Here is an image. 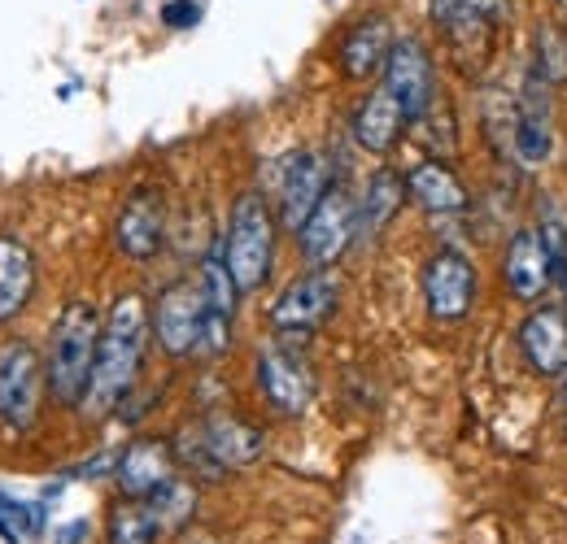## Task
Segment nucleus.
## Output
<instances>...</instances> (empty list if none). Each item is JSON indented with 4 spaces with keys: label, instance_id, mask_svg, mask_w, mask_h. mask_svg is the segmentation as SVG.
I'll list each match as a JSON object with an SVG mask.
<instances>
[{
    "label": "nucleus",
    "instance_id": "1",
    "mask_svg": "<svg viewBox=\"0 0 567 544\" xmlns=\"http://www.w3.org/2000/svg\"><path fill=\"white\" fill-rule=\"evenodd\" d=\"M144 348H148V310L136 292L118 296L114 310H110V323L101 332V353H96V370H92V384H87V397H83V409L92 418L110 414L118 406L136 375H141Z\"/></svg>",
    "mask_w": 567,
    "mask_h": 544
},
{
    "label": "nucleus",
    "instance_id": "2",
    "mask_svg": "<svg viewBox=\"0 0 567 544\" xmlns=\"http://www.w3.org/2000/svg\"><path fill=\"white\" fill-rule=\"evenodd\" d=\"M101 314L87 301H71L53 327V348H49V388L62 406H83L96 353H101Z\"/></svg>",
    "mask_w": 567,
    "mask_h": 544
},
{
    "label": "nucleus",
    "instance_id": "3",
    "mask_svg": "<svg viewBox=\"0 0 567 544\" xmlns=\"http://www.w3.org/2000/svg\"><path fill=\"white\" fill-rule=\"evenodd\" d=\"M227 271L236 279L240 292H254L267 283L271 274V258H276V218L262 197L245 192L231 205V222H227Z\"/></svg>",
    "mask_w": 567,
    "mask_h": 544
},
{
    "label": "nucleus",
    "instance_id": "4",
    "mask_svg": "<svg viewBox=\"0 0 567 544\" xmlns=\"http://www.w3.org/2000/svg\"><path fill=\"white\" fill-rule=\"evenodd\" d=\"M44 362L35 353V344L9 341L0 344V418L13 431L35 427L40 401H44Z\"/></svg>",
    "mask_w": 567,
    "mask_h": 544
},
{
    "label": "nucleus",
    "instance_id": "5",
    "mask_svg": "<svg viewBox=\"0 0 567 544\" xmlns=\"http://www.w3.org/2000/svg\"><path fill=\"white\" fill-rule=\"evenodd\" d=\"M354 236H358V201L350 197L346 184H332V188L323 192L319 209L310 213V222L297 231L301 253H306L310 266H332V262L350 249Z\"/></svg>",
    "mask_w": 567,
    "mask_h": 544
},
{
    "label": "nucleus",
    "instance_id": "6",
    "mask_svg": "<svg viewBox=\"0 0 567 544\" xmlns=\"http://www.w3.org/2000/svg\"><path fill=\"white\" fill-rule=\"evenodd\" d=\"M206 327V292L197 283H171L153 305V336L171 357H188L202 348Z\"/></svg>",
    "mask_w": 567,
    "mask_h": 544
},
{
    "label": "nucleus",
    "instance_id": "7",
    "mask_svg": "<svg viewBox=\"0 0 567 544\" xmlns=\"http://www.w3.org/2000/svg\"><path fill=\"white\" fill-rule=\"evenodd\" d=\"M337 296H341V283H337L332 271L301 274V279H292L284 287V296L271 310V323H276V332L310 336L319 323H328V314L337 310Z\"/></svg>",
    "mask_w": 567,
    "mask_h": 544
},
{
    "label": "nucleus",
    "instance_id": "8",
    "mask_svg": "<svg viewBox=\"0 0 567 544\" xmlns=\"http://www.w3.org/2000/svg\"><path fill=\"white\" fill-rule=\"evenodd\" d=\"M258 384L267 393V401L280 409V414H301L315 397V379H310V366L306 357L292 348V336H276V344L262 348L258 357Z\"/></svg>",
    "mask_w": 567,
    "mask_h": 544
},
{
    "label": "nucleus",
    "instance_id": "9",
    "mask_svg": "<svg viewBox=\"0 0 567 544\" xmlns=\"http://www.w3.org/2000/svg\"><path fill=\"white\" fill-rule=\"evenodd\" d=\"M384 92L402 105V114L415 123L424 118L436 101V83H432V57L420 40H398L389 62H384Z\"/></svg>",
    "mask_w": 567,
    "mask_h": 544
},
{
    "label": "nucleus",
    "instance_id": "10",
    "mask_svg": "<svg viewBox=\"0 0 567 544\" xmlns=\"http://www.w3.org/2000/svg\"><path fill=\"white\" fill-rule=\"evenodd\" d=\"M424 296L427 310L436 318H445V323L463 318L472 310V301H476V271H472V262L463 253H454V249H441L424 271Z\"/></svg>",
    "mask_w": 567,
    "mask_h": 544
},
{
    "label": "nucleus",
    "instance_id": "11",
    "mask_svg": "<svg viewBox=\"0 0 567 544\" xmlns=\"http://www.w3.org/2000/svg\"><path fill=\"white\" fill-rule=\"evenodd\" d=\"M114 240L136 262H148L162 249V240H166V205H162L157 188H136L127 197L123 213H118V227H114Z\"/></svg>",
    "mask_w": 567,
    "mask_h": 544
},
{
    "label": "nucleus",
    "instance_id": "12",
    "mask_svg": "<svg viewBox=\"0 0 567 544\" xmlns=\"http://www.w3.org/2000/svg\"><path fill=\"white\" fill-rule=\"evenodd\" d=\"M328 166L319 153H292L284 166V188H280V218L288 231H301L310 222V213L319 209L323 192H328Z\"/></svg>",
    "mask_w": 567,
    "mask_h": 544
},
{
    "label": "nucleus",
    "instance_id": "13",
    "mask_svg": "<svg viewBox=\"0 0 567 544\" xmlns=\"http://www.w3.org/2000/svg\"><path fill=\"white\" fill-rule=\"evenodd\" d=\"M546 79L528 74L524 96L515 105V157L524 166H542L555 153V127H550V101H546Z\"/></svg>",
    "mask_w": 567,
    "mask_h": 544
},
{
    "label": "nucleus",
    "instance_id": "14",
    "mask_svg": "<svg viewBox=\"0 0 567 544\" xmlns=\"http://www.w3.org/2000/svg\"><path fill=\"white\" fill-rule=\"evenodd\" d=\"M114 479H118V488H123L127 501H148L162 483L175 479V453L162 440H136L114 462Z\"/></svg>",
    "mask_w": 567,
    "mask_h": 544
},
{
    "label": "nucleus",
    "instance_id": "15",
    "mask_svg": "<svg viewBox=\"0 0 567 544\" xmlns=\"http://www.w3.org/2000/svg\"><path fill=\"white\" fill-rule=\"evenodd\" d=\"M519 348L533 362L537 375H564L567 370V314L559 305L533 310L519 327Z\"/></svg>",
    "mask_w": 567,
    "mask_h": 544
},
{
    "label": "nucleus",
    "instance_id": "16",
    "mask_svg": "<svg viewBox=\"0 0 567 544\" xmlns=\"http://www.w3.org/2000/svg\"><path fill=\"white\" fill-rule=\"evenodd\" d=\"M427 13L454 44H463V40H476V35L489 40L497 22H506L511 0H427Z\"/></svg>",
    "mask_w": 567,
    "mask_h": 544
},
{
    "label": "nucleus",
    "instance_id": "17",
    "mask_svg": "<svg viewBox=\"0 0 567 544\" xmlns=\"http://www.w3.org/2000/svg\"><path fill=\"white\" fill-rule=\"evenodd\" d=\"M502 279L519 301H537L550 287V258L537 231H519L502 258Z\"/></svg>",
    "mask_w": 567,
    "mask_h": 544
},
{
    "label": "nucleus",
    "instance_id": "18",
    "mask_svg": "<svg viewBox=\"0 0 567 544\" xmlns=\"http://www.w3.org/2000/svg\"><path fill=\"white\" fill-rule=\"evenodd\" d=\"M406 114H402V105L384 92V87H375L367 101H362V109H358L354 118V139L367 148V153H389L402 132H406Z\"/></svg>",
    "mask_w": 567,
    "mask_h": 544
},
{
    "label": "nucleus",
    "instance_id": "19",
    "mask_svg": "<svg viewBox=\"0 0 567 544\" xmlns=\"http://www.w3.org/2000/svg\"><path fill=\"white\" fill-rule=\"evenodd\" d=\"M389 53H393L389 22L384 18H362L358 27H350V35L341 40V70L350 79H371L375 70H384Z\"/></svg>",
    "mask_w": 567,
    "mask_h": 544
},
{
    "label": "nucleus",
    "instance_id": "20",
    "mask_svg": "<svg viewBox=\"0 0 567 544\" xmlns=\"http://www.w3.org/2000/svg\"><path fill=\"white\" fill-rule=\"evenodd\" d=\"M35 292V258L22 240L0 236V323L13 318L18 310H27Z\"/></svg>",
    "mask_w": 567,
    "mask_h": 544
},
{
    "label": "nucleus",
    "instance_id": "21",
    "mask_svg": "<svg viewBox=\"0 0 567 544\" xmlns=\"http://www.w3.org/2000/svg\"><path fill=\"white\" fill-rule=\"evenodd\" d=\"M406 188H411V197L424 205L427 213H458V209H467V188L458 184V175L445 161H420L406 175Z\"/></svg>",
    "mask_w": 567,
    "mask_h": 544
},
{
    "label": "nucleus",
    "instance_id": "22",
    "mask_svg": "<svg viewBox=\"0 0 567 544\" xmlns=\"http://www.w3.org/2000/svg\"><path fill=\"white\" fill-rule=\"evenodd\" d=\"M206 427V440H210L214 458L223 467H249L262 458V431L240 422V418H227V414H214L202 422Z\"/></svg>",
    "mask_w": 567,
    "mask_h": 544
},
{
    "label": "nucleus",
    "instance_id": "23",
    "mask_svg": "<svg viewBox=\"0 0 567 544\" xmlns=\"http://www.w3.org/2000/svg\"><path fill=\"white\" fill-rule=\"evenodd\" d=\"M402 201H406V179L393 170H375L367 184V197L358 205V227L367 236H380L389 227V218L402 209Z\"/></svg>",
    "mask_w": 567,
    "mask_h": 544
},
{
    "label": "nucleus",
    "instance_id": "24",
    "mask_svg": "<svg viewBox=\"0 0 567 544\" xmlns=\"http://www.w3.org/2000/svg\"><path fill=\"white\" fill-rule=\"evenodd\" d=\"M144 505H148V514H153V523H157L162 532H179V527H188L193 514H197V488H193L188 479H171V483H162Z\"/></svg>",
    "mask_w": 567,
    "mask_h": 544
},
{
    "label": "nucleus",
    "instance_id": "25",
    "mask_svg": "<svg viewBox=\"0 0 567 544\" xmlns=\"http://www.w3.org/2000/svg\"><path fill=\"white\" fill-rule=\"evenodd\" d=\"M202 292H206V310L210 314H223V318H231L236 314V296H240V287H236V279L227 271V253H223V244L206 253V262H202Z\"/></svg>",
    "mask_w": 567,
    "mask_h": 544
},
{
    "label": "nucleus",
    "instance_id": "26",
    "mask_svg": "<svg viewBox=\"0 0 567 544\" xmlns=\"http://www.w3.org/2000/svg\"><path fill=\"white\" fill-rule=\"evenodd\" d=\"M157 532L162 527L153 523V514H148L144 501H123L110 514V544H153Z\"/></svg>",
    "mask_w": 567,
    "mask_h": 544
},
{
    "label": "nucleus",
    "instance_id": "27",
    "mask_svg": "<svg viewBox=\"0 0 567 544\" xmlns=\"http://www.w3.org/2000/svg\"><path fill=\"white\" fill-rule=\"evenodd\" d=\"M175 458H179L197 479H218L227 471V467L214 458L210 440H206V427H184V431H179V444H175Z\"/></svg>",
    "mask_w": 567,
    "mask_h": 544
},
{
    "label": "nucleus",
    "instance_id": "28",
    "mask_svg": "<svg viewBox=\"0 0 567 544\" xmlns=\"http://www.w3.org/2000/svg\"><path fill=\"white\" fill-rule=\"evenodd\" d=\"M537 79L546 83H564L567 79V35L559 27H537V66H533Z\"/></svg>",
    "mask_w": 567,
    "mask_h": 544
},
{
    "label": "nucleus",
    "instance_id": "29",
    "mask_svg": "<svg viewBox=\"0 0 567 544\" xmlns=\"http://www.w3.org/2000/svg\"><path fill=\"white\" fill-rule=\"evenodd\" d=\"M31 532H40V514H35V505H22V501H13V496L0 492V541L22 544Z\"/></svg>",
    "mask_w": 567,
    "mask_h": 544
},
{
    "label": "nucleus",
    "instance_id": "30",
    "mask_svg": "<svg viewBox=\"0 0 567 544\" xmlns=\"http://www.w3.org/2000/svg\"><path fill=\"white\" fill-rule=\"evenodd\" d=\"M197 18H202L197 0H171V4L162 9V22H166V27H193Z\"/></svg>",
    "mask_w": 567,
    "mask_h": 544
}]
</instances>
